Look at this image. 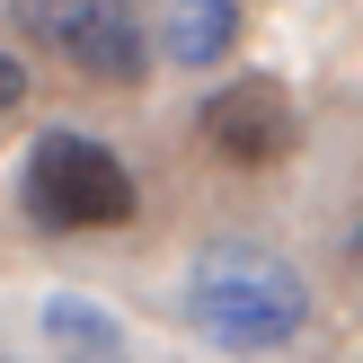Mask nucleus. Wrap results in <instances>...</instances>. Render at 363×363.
Listing matches in <instances>:
<instances>
[{
	"label": "nucleus",
	"mask_w": 363,
	"mask_h": 363,
	"mask_svg": "<svg viewBox=\"0 0 363 363\" xmlns=\"http://www.w3.org/2000/svg\"><path fill=\"white\" fill-rule=\"evenodd\" d=\"M18 195L45 230H124L133 222V169L89 133H45L18 169Z\"/></svg>",
	"instance_id": "obj_2"
},
{
	"label": "nucleus",
	"mask_w": 363,
	"mask_h": 363,
	"mask_svg": "<svg viewBox=\"0 0 363 363\" xmlns=\"http://www.w3.org/2000/svg\"><path fill=\"white\" fill-rule=\"evenodd\" d=\"M186 301H195V328L222 337V346H284L311 319V293H301V275L275 248H213L195 266Z\"/></svg>",
	"instance_id": "obj_1"
},
{
	"label": "nucleus",
	"mask_w": 363,
	"mask_h": 363,
	"mask_svg": "<svg viewBox=\"0 0 363 363\" xmlns=\"http://www.w3.org/2000/svg\"><path fill=\"white\" fill-rule=\"evenodd\" d=\"M53 337H71V346H124V328H116V319H106V311H89V301H53Z\"/></svg>",
	"instance_id": "obj_6"
},
{
	"label": "nucleus",
	"mask_w": 363,
	"mask_h": 363,
	"mask_svg": "<svg viewBox=\"0 0 363 363\" xmlns=\"http://www.w3.org/2000/svg\"><path fill=\"white\" fill-rule=\"evenodd\" d=\"M195 124H204L213 160H230V169H275V160L301 142L293 98H284L275 80H230V89H213Z\"/></svg>",
	"instance_id": "obj_4"
},
{
	"label": "nucleus",
	"mask_w": 363,
	"mask_h": 363,
	"mask_svg": "<svg viewBox=\"0 0 363 363\" xmlns=\"http://www.w3.org/2000/svg\"><path fill=\"white\" fill-rule=\"evenodd\" d=\"M240 45V0H169V53L177 62H222Z\"/></svg>",
	"instance_id": "obj_5"
},
{
	"label": "nucleus",
	"mask_w": 363,
	"mask_h": 363,
	"mask_svg": "<svg viewBox=\"0 0 363 363\" xmlns=\"http://www.w3.org/2000/svg\"><path fill=\"white\" fill-rule=\"evenodd\" d=\"M18 98H27V62H18V53H0V116H9Z\"/></svg>",
	"instance_id": "obj_7"
},
{
	"label": "nucleus",
	"mask_w": 363,
	"mask_h": 363,
	"mask_svg": "<svg viewBox=\"0 0 363 363\" xmlns=\"http://www.w3.org/2000/svg\"><path fill=\"white\" fill-rule=\"evenodd\" d=\"M9 18L27 27V45H45L53 62L89 71V80H142L151 62L133 0H9Z\"/></svg>",
	"instance_id": "obj_3"
}]
</instances>
